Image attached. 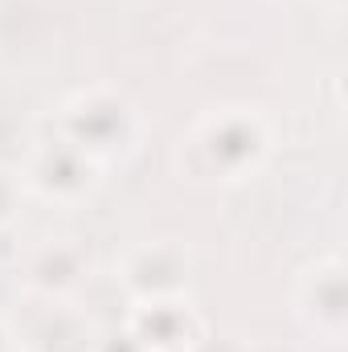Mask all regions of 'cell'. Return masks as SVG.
I'll use <instances>...</instances> for the list:
<instances>
[{"label": "cell", "mask_w": 348, "mask_h": 352, "mask_svg": "<svg viewBox=\"0 0 348 352\" xmlns=\"http://www.w3.org/2000/svg\"><path fill=\"white\" fill-rule=\"evenodd\" d=\"M270 123L254 107H221L205 115L184 140V164L209 180H246L270 156Z\"/></svg>", "instance_id": "obj_1"}, {"label": "cell", "mask_w": 348, "mask_h": 352, "mask_svg": "<svg viewBox=\"0 0 348 352\" xmlns=\"http://www.w3.org/2000/svg\"><path fill=\"white\" fill-rule=\"evenodd\" d=\"M58 135L83 148L94 164H107L115 156H127L140 135L135 107L115 90H83L66 98L58 115Z\"/></svg>", "instance_id": "obj_2"}, {"label": "cell", "mask_w": 348, "mask_h": 352, "mask_svg": "<svg viewBox=\"0 0 348 352\" xmlns=\"http://www.w3.org/2000/svg\"><path fill=\"white\" fill-rule=\"evenodd\" d=\"M21 180L45 197V201H58V205H74L83 201L90 188L98 184V164L90 160L83 148H74L70 140L54 135V140H41L25 164Z\"/></svg>", "instance_id": "obj_3"}, {"label": "cell", "mask_w": 348, "mask_h": 352, "mask_svg": "<svg viewBox=\"0 0 348 352\" xmlns=\"http://www.w3.org/2000/svg\"><path fill=\"white\" fill-rule=\"evenodd\" d=\"M295 311L307 332L328 344H340L348 332V270L340 258H320L295 291Z\"/></svg>", "instance_id": "obj_4"}, {"label": "cell", "mask_w": 348, "mask_h": 352, "mask_svg": "<svg viewBox=\"0 0 348 352\" xmlns=\"http://www.w3.org/2000/svg\"><path fill=\"white\" fill-rule=\"evenodd\" d=\"M127 295L135 303H160V299H184L188 291V254L176 242H148L127 254L119 270Z\"/></svg>", "instance_id": "obj_5"}, {"label": "cell", "mask_w": 348, "mask_h": 352, "mask_svg": "<svg viewBox=\"0 0 348 352\" xmlns=\"http://www.w3.org/2000/svg\"><path fill=\"white\" fill-rule=\"evenodd\" d=\"M127 336L144 352H193L205 328L184 299H160V303H135Z\"/></svg>", "instance_id": "obj_6"}, {"label": "cell", "mask_w": 348, "mask_h": 352, "mask_svg": "<svg viewBox=\"0 0 348 352\" xmlns=\"http://www.w3.org/2000/svg\"><path fill=\"white\" fill-rule=\"evenodd\" d=\"M90 278V254L74 238H45L25 258V287L37 299H70Z\"/></svg>", "instance_id": "obj_7"}, {"label": "cell", "mask_w": 348, "mask_h": 352, "mask_svg": "<svg viewBox=\"0 0 348 352\" xmlns=\"http://www.w3.org/2000/svg\"><path fill=\"white\" fill-rule=\"evenodd\" d=\"M41 311L33 320V328L25 332V344L33 352H90L94 336L83 316H74L66 307V299H37Z\"/></svg>", "instance_id": "obj_8"}, {"label": "cell", "mask_w": 348, "mask_h": 352, "mask_svg": "<svg viewBox=\"0 0 348 352\" xmlns=\"http://www.w3.org/2000/svg\"><path fill=\"white\" fill-rule=\"evenodd\" d=\"M21 188H25V180L12 173V168H4V164H0V226H4V221H12L17 201H21Z\"/></svg>", "instance_id": "obj_9"}, {"label": "cell", "mask_w": 348, "mask_h": 352, "mask_svg": "<svg viewBox=\"0 0 348 352\" xmlns=\"http://www.w3.org/2000/svg\"><path fill=\"white\" fill-rule=\"evenodd\" d=\"M320 4H324L328 12H340V8H345V0H320Z\"/></svg>", "instance_id": "obj_10"}, {"label": "cell", "mask_w": 348, "mask_h": 352, "mask_svg": "<svg viewBox=\"0 0 348 352\" xmlns=\"http://www.w3.org/2000/svg\"><path fill=\"white\" fill-rule=\"evenodd\" d=\"M0 352H8V328L0 324Z\"/></svg>", "instance_id": "obj_11"}, {"label": "cell", "mask_w": 348, "mask_h": 352, "mask_svg": "<svg viewBox=\"0 0 348 352\" xmlns=\"http://www.w3.org/2000/svg\"><path fill=\"white\" fill-rule=\"evenodd\" d=\"M254 352H295V349H279V344H262V349H254Z\"/></svg>", "instance_id": "obj_12"}]
</instances>
